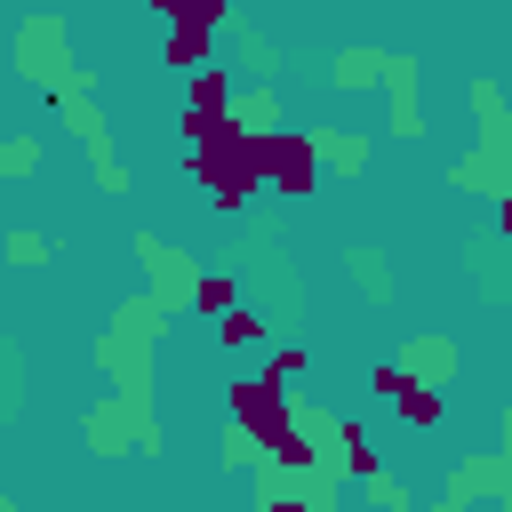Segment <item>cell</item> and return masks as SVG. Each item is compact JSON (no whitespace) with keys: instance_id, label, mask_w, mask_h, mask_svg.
Listing matches in <instances>:
<instances>
[{"instance_id":"5bb4252c","label":"cell","mask_w":512,"mask_h":512,"mask_svg":"<svg viewBox=\"0 0 512 512\" xmlns=\"http://www.w3.org/2000/svg\"><path fill=\"white\" fill-rule=\"evenodd\" d=\"M360 496H368V504H376V512H408V488H400V480H392V472H384V464H376V472H368V480H360Z\"/></svg>"},{"instance_id":"52a82bcc","label":"cell","mask_w":512,"mask_h":512,"mask_svg":"<svg viewBox=\"0 0 512 512\" xmlns=\"http://www.w3.org/2000/svg\"><path fill=\"white\" fill-rule=\"evenodd\" d=\"M184 304L216 320V312H232V304H240V280H232V272H192V296H184Z\"/></svg>"},{"instance_id":"7c38bea8","label":"cell","mask_w":512,"mask_h":512,"mask_svg":"<svg viewBox=\"0 0 512 512\" xmlns=\"http://www.w3.org/2000/svg\"><path fill=\"white\" fill-rule=\"evenodd\" d=\"M256 336H264V320H256L248 304H232V312H216V344H224V352H248Z\"/></svg>"},{"instance_id":"7a4b0ae2","label":"cell","mask_w":512,"mask_h":512,"mask_svg":"<svg viewBox=\"0 0 512 512\" xmlns=\"http://www.w3.org/2000/svg\"><path fill=\"white\" fill-rule=\"evenodd\" d=\"M184 168L200 176V192L216 200V216H240L248 192L264 184V128H232L224 120V136H208V144L184 152Z\"/></svg>"},{"instance_id":"ffe728a7","label":"cell","mask_w":512,"mask_h":512,"mask_svg":"<svg viewBox=\"0 0 512 512\" xmlns=\"http://www.w3.org/2000/svg\"><path fill=\"white\" fill-rule=\"evenodd\" d=\"M264 512H320V504H312V496H272Z\"/></svg>"},{"instance_id":"9a60e30c","label":"cell","mask_w":512,"mask_h":512,"mask_svg":"<svg viewBox=\"0 0 512 512\" xmlns=\"http://www.w3.org/2000/svg\"><path fill=\"white\" fill-rule=\"evenodd\" d=\"M304 368H312V352H304V344H280V352H272V368H264V376H272V384H296V376H304Z\"/></svg>"},{"instance_id":"277c9868","label":"cell","mask_w":512,"mask_h":512,"mask_svg":"<svg viewBox=\"0 0 512 512\" xmlns=\"http://www.w3.org/2000/svg\"><path fill=\"white\" fill-rule=\"evenodd\" d=\"M376 392L392 400V416H400L408 432H432V424L448 416V392H440V384H424V376H408L400 360H384V368H376Z\"/></svg>"},{"instance_id":"ac0fdd59","label":"cell","mask_w":512,"mask_h":512,"mask_svg":"<svg viewBox=\"0 0 512 512\" xmlns=\"http://www.w3.org/2000/svg\"><path fill=\"white\" fill-rule=\"evenodd\" d=\"M240 56H248V64H256V72H272V64H280V48H272V40H264V32H240Z\"/></svg>"},{"instance_id":"8992f818","label":"cell","mask_w":512,"mask_h":512,"mask_svg":"<svg viewBox=\"0 0 512 512\" xmlns=\"http://www.w3.org/2000/svg\"><path fill=\"white\" fill-rule=\"evenodd\" d=\"M208 48H216V32H200V24H168V40H160V64H176V72H200V64H208Z\"/></svg>"},{"instance_id":"d6986e66","label":"cell","mask_w":512,"mask_h":512,"mask_svg":"<svg viewBox=\"0 0 512 512\" xmlns=\"http://www.w3.org/2000/svg\"><path fill=\"white\" fill-rule=\"evenodd\" d=\"M224 464H256V440L248 432H224Z\"/></svg>"},{"instance_id":"ba28073f","label":"cell","mask_w":512,"mask_h":512,"mask_svg":"<svg viewBox=\"0 0 512 512\" xmlns=\"http://www.w3.org/2000/svg\"><path fill=\"white\" fill-rule=\"evenodd\" d=\"M168 24H200V32H224L232 24V0H152Z\"/></svg>"},{"instance_id":"8fae6325","label":"cell","mask_w":512,"mask_h":512,"mask_svg":"<svg viewBox=\"0 0 512 512\" xmlns=\"http://www.w3.org/2000/svg\"><path fill=\"white\" fill-rule=\"evenodd\" d=\"M272 120H280V96H272L264 80H256L248 96H232V128H272Z\"/></svg>"},{"instance_id":"6da1fadb","label":"cell","mask_w":512,"mask_h":512,"mask_svg":"<svg viewBox=\"0 0 512 512\" xmlns=\"http://www.w3.org/2000/svg\"><path fill=\"white\" fill-rule=\"evenodd\" d=\"M224 408H232V432L256 440V456H272V464H288V472H312V464H320L312 432H304L296 408H288V384H272L264 368H256V376H232V384H224Z\"/></svg>"},{"instance_id":"2e32d148","label":"cell","mask_w":512,"mask_h":512,"mask_svg":"<svg viewBox=\"0 0 512 512\" xmlns=\"http://www.w3.org/2000/svg\"><path fill=\"white\" fill-rule=\"evenodd\" d=\"M40 168V152H32V136H16V144H0V176H32Z\"/></svg>"},{"instance_id":"5b68a950","label":"cell","mask_w":512,"mask_h":512,"mask_svg":"<svg viewBox=\"0 0 512 512\" xmlns=\"http://www.w3.org/2000/svg\"><path fill=\"white\" fill-rule=\"evenodd\" d=\"M224 120H232V72L224 64H200L192 72V96H184V136L208 144V136H224Z\"/></svg>"},{"instance_id":"e0dca14e","label":"cell","mask_w":512,"mask_h":512,"mask_svg":"<svg viewBox=\"0 0 512 512\" xmlns=\"http://www.w3.org/2000/svg\"><path fill=\"white\" fill-rule=\"evenodd\" d=\"M8 264H48V240L40 232H8Z\"/></svg>"},{"instance_id":"4fadbf2b","label":"cell","mask_w":512,"mask_h":512,"mask_svg":"<svg viewBox=\"0 0 512 512\" xmlns=\"http://www.w3.org/2000/svg\"><path fill=\"white\" fill-rule=\"evenodd\" d=\"M448 368H456V352H448L440 336H424V344H408V376H424V384H432V376H448Z\"/></svg>"},{"instance_id":"9c48e42d","label":"cell","mask_w":512,"mask_h":512,"mask_svg":"<svg viewBox=\"0 0 512 512\" xmlns=\"http://www.w3.org/2000/svg\"><path fill=\"white\" fill-rule=\"evenodd\" d=\"M384 80V48H344L336 56V88H376Z\"/></svg>"},{"instance_id":"3957f363","label":"cell","mask_w":512,"mask_h":512,"mask_svg":"<svg viewBox=\"0 0 512 512\" xmlns=\"http://www.w3.org/2000/svg\"><path fill=\"white\" fill-rule=\"evenodd\" d=\"M320 144H328L320 128H264V184L288 200L320 192Z\"/></svg>"},{"instance_id":"30bf717a","label":"cell","mask_w":512,"mask_h":512,"mask_svg":"<svg viewBox=\"0 0 512 512\" xmlns=\"http://www.w3.org/2000/svg\"><path fill=\"white\" fill-rule=\"evenodd\" d=\"M328 432H336V464H344L352 480H368V472H376V448H368V432H360V424H328Z\"/></svg>"}]
</instances>
